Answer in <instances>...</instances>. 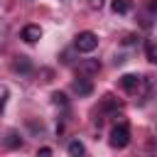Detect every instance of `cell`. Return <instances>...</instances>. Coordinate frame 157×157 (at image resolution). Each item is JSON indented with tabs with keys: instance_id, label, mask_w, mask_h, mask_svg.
<instances>
[{
	"instance_id": "obj_1",
	"label": "cell",
	"mask_w": 157,
	"mask_h": 157,
	"mask_svg": "<svg viewBox=\"0 0 157 157\" xmlns=\"http://www.w3.org/2000/svg\"><path fill=\"white\" fill-rule=\"evenodd\" d=\"M74 47L78 49V52H83V54H91L96 47H98V37L93 34V32H78L76 34V39H74Z\"/></svg>"
},
{
	"instance_id": "obj_2",
	"label": "cell",
	"mask_w": 157,
	"mask_h": 157,
	"mask_svg": "<svg viewBox=\"0 0 157 157\" xmlns=\"http://www.w3.org/2000/svg\"><path fill=\"white\" fill-rule=\"evenodd\" d=\"M128 142H130V128H128L125 123L115 125V128L110 130V147H118V150H123Z\"/></svg>"
},
{
	"instance_id": "obj_3",
	"label": "cell",
	"mask_w": 157,
	"mask_h": 157,
	"mask_svg": "<svg viewBox=\"0 0 157 157\" xmlns=\"http://www.w3.org/2000/svg\"><path fill=\"white\" fill-rule=\"evenodd\" d=\"M71 88H74V93H76V96H91V93H93V83H91V78H88V76L74 78Z\"/></svg>"
},
{
	"instance_id": "obj_4",
	"label": "cell",
	"mask_w": 157,
	"mask_h": 157,
	"mask_svg": "<svg viewBox=\"0 0 157 157\" xmlns=\"http://www.w3.org/2000/svg\"><path fill=\"white\" fill-rule=\"evenodd\" d=\"M120 86H123L128 93H137L140 86H142V78L135 76V74H125V76H120Z\"/></svg>"
},
{
	"instance_id": "obj_5",
	"label": "cell",
	"mask_w": 157,
	"mask_h": 157,
	"mask_svg": "<svg viewBox=\"0 0 157 157\" xmlns=\"http://www.w3.org/2000/svg\"><path fill=\"white\" fill-rule=\"evenodd\" d=\"M98 71H101V61L98 59H83L78 64V74H83V76H93Z\"/></svg>"
},
{
	"instance_id": "obj_6",
	"label": "cell",
	"mask_w": 157,
	"mask_h": 157,
	"mask_svg": "<svg viewBox=\"0 0 157 157\" xmlns=\"http://www.w3.org/2000/svg\"><path fill=\"white\" fill-rule=\"evenodd\" d=\"M22 39H25L27 44L39 42V39H42V29H39V25H27V27L22 29Z\"/></svg>"
},
{
	"instance_id": "obj_7",
	"label": "cell",
	"mask_w": 157,
	"mask_h": 157,
	"mask_svg": "<svg viewBox=\"0 0 157 157\" xmlns=\"http://www.w3.org/2000/svg\"><path fill=\"white\" fill-rule=\"evenodd\" d=\"M12 69H15V71H22V74H27V71L32 69V64H29V59H27V56H15V61H12Z\"/></svg>"
},
{
	"instance_id": "obj_8",
	"label": "cell",
	"mask_w": 157,
	"mask_h": 157,
	"mask_svg": "<svg viewBox=\"0 0 157 157\" xmlns=\"http://www.w3.org/2000/svg\"><path fill=\"white\" fill-rule=\"evenodd\" d=\"M110 7H113L115 15H125V12H130V2H128V0H113Z\"/></svg>"
},
{
	"instance_id": "obj_9",
	"label": "cell",
	"mask_w": 157,
	"mask_h": 157,
	"mask_svg": "<svg viewBox=\"0 0 157 157\" xmlns=\"http://www.w3.org/2000/svg\"><path fill=\"white\" fill-rule=\"evenodd\" d=\"M66 150H69V155H71V157H81V155L86 152V150H83V142H78V140H71Z\"/></svg>"
},
{
	"instance_id": "obj_10",
	"label": "cell",
	"mask_w": 157,
	"mask_h": 157,
	"mask_svg": "<svg viewBox=\"0 0 157 157\" xmlns=\"http://www.w3.org/2000/svg\"><path fill=\"white\" fill-rule=\"evenodd\" d=\"M52 103H54V105H59V108H66V105H69V101H66V93H61V91H54V93H52Z\"/></svg>"
},
{
	"instance_id": "obj_11",
	"label": "cell",
	"mask_w": 157,
	"mask_h": 157,
	"mask_svg": "<svg viewBox=\"0 0 157 157\" xmlns=\"http://www.w3.org/2000/svg\"><path fill=\"white\" fill-rule=\"evenodd\" d=\"M20 145H22L20 135H17V132H7V137H5V147H20Z\"/></svg>"
},
{
	"instance_id": "obj_12",
	"label": "cell",
	"mask_w": 157,
	"mask_h": 157,
	"mask_svg": "<svg viewBox=\"0 0 157 157\" xmlns=\"http://www.w3.org/2000/svg\"><path fill=\"white\" fill-rule=\"evenodd\" d=\"M145 54H147V61H157V49H155V42H147L145 44Z\"/></svg>"
},
{
	"instance_id": "obj_13",
	"label": "cell",
	"mask_w": 157,
	"mask_h": 157,
	"mask_svg": "<svg viewBox=\"0 0 157 157\" xmlns=\"http://www.w3.org/2000/svg\"><path fill=\"white\" fill-rule=\"evenodd\" d=\"M7 96H10V91H7V86H2V83H0V115H2V110H5V103H7Z\"/></svg>"
},
{
	"instance_id": "obj_14",
	"label": "cell",
	"mask_w": 157,
	"mask_h": 157,
	"mask_svg": "<svg viewBox=\"0 0 157 157\" xmlns=\"http://www.w3.org/2000/svg\"><path fill=\"white\" fill-rule=\"evenodd\" d=\"M135 42H137V34H125V39H123V44H125V47H132Z\"/></svg>"
},
{
	"instance_id": "obj_15",
	"label": "cell",
	"mask_w": 157,
	"mask_h": 157,
	"mask_svg": "<svg viewBox=\"0 0 157 157\" xmlns=\"http://www.w3.org/2000/svg\"><path fill=\"white\" fill-rule=\"evenodd\" d=\"M88 5H91L93 10H101V7H103V0H88Z\"/></svg>"
},
{
	"instance_id": "obj_16",
	"label": "cell",
	"mask_w": 157,
	"mask_h": 157,
	"mask_svg": "<svg viewBox=\"0 0 157 157\" xmlns=\"http://www.w3.org/2000/svg\"><path fill=\"white\" fill-rule=\"evenodd\" d=\"M39 155H52V147H39Z\"/></svg>"
}]
</instances>
